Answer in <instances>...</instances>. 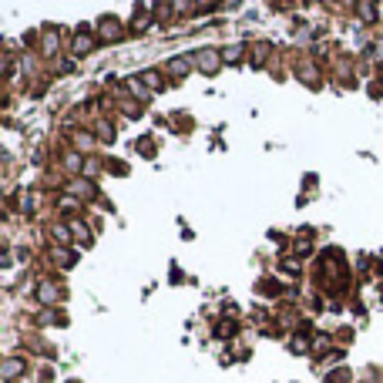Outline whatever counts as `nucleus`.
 <instances>
[{"label": "nucleus", "instance_id": "2", "mask_svg": "<svg viewBox=\"0 0 383 383\" xmlns=\"http://www.w3.org/2000/svg\"><path fill=\"white\" fill-rule=\"evenodd\" d=\"M91 47H94V40H91L88 34H78V37H74V54H88Z\"/></svg>", "mask_w": 383, "mask_h": 383}, {"label": "nucleus", "instance_id": "3", "mask_svg": "<svg viewBox=\"0 0 383 383\" xmlns=\"http://www.w3.org/2000/svg\"><path fill=\"white\" fill-rule=\"evenodd\" d=\"M20 367H24L20 360H7V363H4V376H7V380H14V376L20 373Z\"/></svg>", "mask_w": 383, "mask_h": 383}, {"label": "nucleus", "instance_id": "5", "mask_svg": "<svg viewBox=\"0 0 383 383\" xmlns=\"http://www.w3.org/2000/svg\"><path fill=\"white\" fill-rule=\"evenodd\" d=\"M118 34H121V27L114 24V20H104L101 24V37H118Z\"/></svg>", "mask_w": 383, "mask_h": 383}, {"label": "nucleus", "instance_id": "6", "mask_svg": "<svg viewBox=\"0 0 383 383\" xmlns=\"http://www.w3.org/2000/svg\"><path fill=\"white\" fill-rule=\"evenodd\" d=\"M168 67H172L175 74H185V71H188V57H175V61L168 64Z\"/></svg>", "mask_w": 383, "mask_h": 383}, {"label": "nucleus", "instance_id": "8", "mask_svg": "<svg viewBox=\"0 0 383 383\" xmlns=\"http://www.w3.org/2000/svg\"><path fill=\"white\" fill-rule=\"evenodd\" d=\"M360 14H363V20H370V14H373V4H360Z\"/></svg>", "mask_w": 383, "mask_h": 383}, {"label": "nucleus", "instance_id": "4", "mask_svg": "<svg viewBox=\"0 0 383 383\" xmlns=\"http://www.w3.org/2000/svg\"><path fill=\"white\" fill-rule=\"evenodd\" d=\"M37 296H40V303H54V289H51V282H40V289H37Z\"/></svg>", "mask_w": 383, "mask_h": 383}, {"label": "nucleus", "instance_id": "7", "mask_svg": "<svg viewBox=\"0 0 383 383\" xmlns=\"http://www.w3.org/2000/svg\"><path fill=\"white\" fill-rule=\"evenodd\" d=\"M54 239L57 242H67V229H64V225H57V229H54Z\"/></svg>", "mask_w": 383, "mask_h": 383}, {"label": "nucleus", "instance_id": "1", "mask_svg": "<svg viewBox=\"0 0 383 383\" xmlns=\"http://www.w3.org/2000/svg\"><path fill=\"white\" fill-rule=\"evenodd\" d=\"M199 64H202V71H205V74H216V64H219V57L212 54V51H202V54H199Z\"/></svg>", "mask_w": 383, "mask_h": 383}]
</instances>
